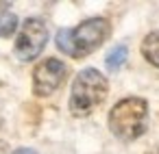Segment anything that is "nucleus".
I'll return each instance as SVG.
<instances>
[{
  "mask_svg": "<svg viewBox=\"0 0 159 154\" xmlns=\"http://www.w3.org/2000/svg\"><path fill=\"white\" fill-rule=\"evenodd\" d=\"M107 96V78L94 70L87 67L83 72H79V76L74 78L72 91H70V111L76 117H85L89 115Z\"/></svg>",
  "mask_w": 159,
  "mask_h": 154,
  "instance_id": "obj_2",
  "label": "nucleus"
},
{
  "mask_svg": "<svg viewBox=\"0 0 159 154\" xmlns=\"http://www.w3.org/2000/svg\"><path fill=\"white\" fill-rule=\"evenodd\" d=\"M146 117L148 104L144 98H124L109 111V130L122 141L137 139L146 128Z\"/></svg>",
  "mask_w": 159,
  "mask_h": 154,
  "instance_id": "obj_3",
  "label": "nucleus"
},
{
  "mask_svg": "<svg viewBox=\"0 0 159 154\" xmlns=\"http://www.w3.org/2000/svg\"><path fill=\"white\" fill-rule=\"evenodd\" d=\"M126 54H129L126 46H116V48L107 54V59H105L107 67H109V70H118V67H122L124 61H126Z\"/></svg>",
  "mask_w": 159,
  "mask_h": 154,
  "instance_id": "obj_7",
  "label": "nucleus"
},
{
  "mask_svg": "<svg viewBox=\"0 0 159 154\" xmlns=\"http://www.w3.org/2000/svg\"><path fill=\"white\" fill-rule=\"evenodd\" d=\"M48 41V31H46V24L37 18H29L22 28H20V35H18V41H16V54L20 61H33L37 59V54L44 50Z\"/></svg>",
  "mask_w": 159,
  "mask_h": 154,
  "instance_id": "obj_4",
  "label": "nucleus"
},
{
  "mask_svg": "<svg viewBox=\"0 0 159 154\" xmlns=\"http://www.w3.org/2000/svg\"><path fill=\"white\" fill-rule=\"evenodd\" d=\"M109 35V22L105 18H92L81 22L76 28H63L57 33V46L72 59H81L96 50Z\"/></svg>",
  "mask_w": 159,
  "mask_h": 154,
  "instance_id": "obj_1",
  "label": "nucleus"
},
{
  "mask_svg": "<svg viewBox=\"0 0 159 154\" xmlns=\"http://www.w3.org/2000/svg\"><path fill=\"white\" fill-rule=\"evenodd\" d=\"M66 76H68V67H66L63 61H59L55 57L42 61L33 72V91H35V96L46 98V96L55 93L61 87V83L66 80Z\"/></svg>",
  "mask_w": 159,
  "mask_h": 154,
  "instance_id": "obj_5",
  "label": "nucleus"
},
{
  "mask_svg": "<svg viewBox=\"0 0 159 154\" xmlns=\"http://www.w3.org/2000/svg\"><path fill=\"white\" fill-rule=\"evenodd\" d=\"M16 26H18V18L11 11L0 13V37H9L11 33H16Z\"/></svg>",
  "mask_w": 159,
  "mask_h": 154,
  "instance_id": "obj_8",
  "label": "nucleus"
},
{
  "mask_svg": "<svg viewBox=\"0 0 159 154\" xmlns=\"http://www.w3.org/2000/svg\"><path fill=\"white\" fill-rule=\"evenodd\" d=\"M13 154H37L35 150H31V148H18Z\"/></svg>",
  "mask_w": 159,
  "mask_h": 154,
  "instance_id": "obj_9",
  "label": "nucleus"
},
{
  "mask_svg": "<svg viewBox=\"0 0 159 154\" xmlns=\"http://www.w3.org/2000/svg\"><path fill=\"white\" fill-rule=\"evenodd\" d=\"M142 54L146 57L148 63H152L155 67H159V31L148 33L142 41Z\"/></svg>",
  "mask_w": 159,
  "mask_h": 154,
  "instance_id": "obj_6",
  "label": "nucleus"
}]
</instances>
